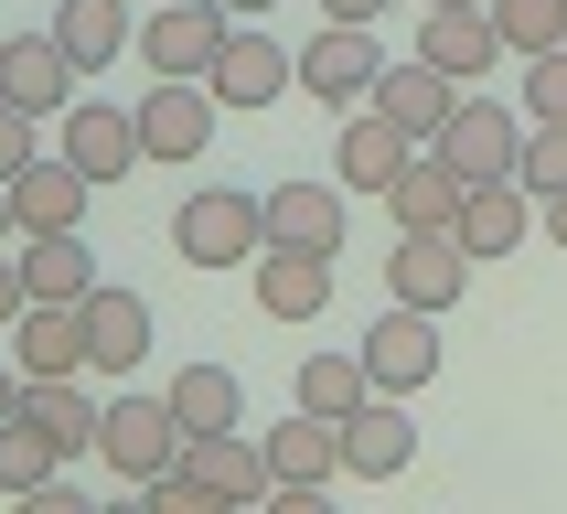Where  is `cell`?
I'll return each mask as SVG.
<instances>
[{"label":"cell","mask_w":567,"mask_h":514,"mask_svg":"<svg viewBox=\"0 0 567 514\" xmlns=\"http://www.w3.org/2000/svg\"><path fill=\"white\" fill-rule=\"evenodd\" d=\"M140 353H151V300L96 279V289H86V376H128Z\"/></svg>","instance_id":"18"},{"label":"cell","mask_w":567,"mask_h":514,"mask_svg":"<svg viewBox=\"0 0 567 514\" xmlns=\"http://www.w3.org/2000/svg\"><path fill=\"white\" fill-rule=\"evenodd\" d=\"M353 353H364V376H375L385 397H417V386L440 376V311H408V300H396Z\"/></svg>","instance_id":"7"},{"label":"cell","mask_w":567,"mask_h":514,"mask_svg":"<svg viewBox=\"0 0 567 514\" xmlns=\"http://www.w3.org/2000/svg\"><path fill=\"white\" fill-rule=\"evenodd\" d=\"M54 43L75 54V75H107L140 43V22H128V0H54Z\"/></svg>","instance_id":"23"},{"label":"cell","mask_w":567,"mask_h":514,"mask_svg":"<svg viewBox=\"0 0 567 514\" xmlns=\"http://www.w3.org/2000/svg\"><path fill=\"white\" fill-rule=\"evenodd\" d=\"M429 11H440V0H429Z\"/></svg>","instance_id":"41"},{"label":"cell","mask_w":567,"mask_h":514,"mask_svg":"<svg viewBox=\"0 0 567 514\" xmlns=\"http://www.w3.org/2000/svg\"><path fill=\"white\" fill-rule=\"evenodd\" d=\"M514 183L536 193H567V119H525V161H514Z\"/></svg>","instance_id":"32"},{"label":"cell","mask_w":567,"mask_h":514,"mask_svg":"<svg viewBox=\"0 0 567 514\" xmlns=\"http://www.w3.org/2000/svg\"><path fill=\"white\" fill-rule=\"evenodd\" d=\"M417 54L440 64V75H461V86H482V75H493V54H504L493 0H440V11L417 22Z\"/></svg>","instance_id":"12"},{"label":"cell","mask_w":567,"mask_h":514,"mask_svg":"<svg viewBox=\"0 0 567 514\" xmlns=\"http://www.w3.org/2000/svg\"><path fill=\"white\" fill-rule=\"evenodd\" d=\"M204 86H215L225 107H279V96L300 86V54H289V43H268L257 22H236V32H225V54H215V75H204Z\"/></svg>","instance_id":"8"},{"label":"cell","mask_w":567,"mask_h":514,"mask_svg":"<svg viewBox=\"0 0 567 514\" xmlns=\"http://www.w3.org/2000/svg\"><path fill=\"white\" fill-rule=\"evenodd\" d=\"M32 311V279H22V247H0V332Z\"/></svg>","instance_id":"35"},{"label":"cell","mask_w":567,"mask_h":514,"mask_svg":"<svg viewBox=\"0 0 567 514\" xmlns=\"http://www.w3.org/2000/svg\"><path fill=\"white\" fill-rule=\"evenodd\" d=\"M11 332H22V376H86V300H32Z\"/></svg>","instance_id":"25"},{"label":"cell","mask_w":567,"mask_h":514,"mask_svg":"<svg viewBox=\"0 0 567 514\" xmlns=\"http://www.w3.org/2000/svg\"><path fill=\"white\" fill-rule=\"evenodd\" d=\"M332 300V257L321 247H257V311L268 321H311Z\"/></svg>","instance_id":"21"},{"label":"cell","mask_w":567,"mask_h":514,"mask_svg":"<svg viewBox=\"0 0 567 514\" xmlns=\"http://www.w3.org/2000/svg\"><path fill=\"white\" fill-rule=\"evenodd\" d=\"M172 247H183L193 268H257V247H268V193L204 183L183 215H172Z\"/></svg>","instance_id":"2"},{"label":"cell","mask_w":567,"mask_h":514,"mask_svg":"<svg viewBox=\"0 0 567 514\" xmlns=\"http://www.w3.org/2000/svg\"><path fill=\"white\" fill-rule=\"evenodd\" d=\"M525 236H536V193L514 183V172H493V183L461 193V247L472 257H514Z\"/></svg>","instance_id":"20"},{"label":"cell","mask_w":567,"mask_h":514,"mask_svg":"<svg viewBox=\"0 0 567 514\" xmlns=\"http://www.w3.org/2000/svg\"><path fill=\"white\" fill-rule=\"evenodd\" d=\"M183 461L215 482L225 504H268V493H279V472H268V440H247V429H204Z\"/></svg>","instance_id":"22"},{"label":"cell","mask_w":567,"mask_h":514,"mask_svg":"<svg viewBox=\"0 0 567 514\" xmlns=\"http://www.w3.org/2000/svg\"><path fill=\"white\" fill-rule=\"evenodd\" d=\"M64 161H75L86 183H118L128 161H151V140H140V107H64Z\"/></svg>","instance_id":"17"},{"label":"cell","mask_w":567,"mask_h":514,"mask_svg":"<svg viewBox=\"0 0 567 514\" xmlns=\"http://www.w3.org/2000/svg\"><path fill=\"white\" fill-rule=\"evenodd\" d=\"M375 107L408 128V140H429V151H440V128L461 119V75H440L429 54H408V64H385V75H375Z\"/></svg>","instance_id":"13"},{"label":"cell","mask_w":567,"mask_h":514,"mask_svg":"<svg viewBox=\"0 0 567 514\" xmlns=\"http://www.w3.org/2000/svg\"><path fill=\"white\" fill-rule=\"evenodd\" d=\"M183 450H193V429L172 418V397H107V408H96V461L118 482H140V493H151Z\"/></svg>","instance_id":"1"},{"label":"cell","mask_w":567,"mask_h":514,"mask_svg":"<svg viewBox=\"0 0 567 514\" xmlns=\"http://www.w3.org/2000/svg\"><path fill=\"white\" fill-rule=\"evenodd\" d=\"M225 11H236V22H247V11H268V0H225Z\"/></svg>","instance_id":"40"},{"label":"cell","mask_w":567,"mask_h":514,"mask_svg":"<svg viewBox=\"0 0 567 514\" xmlns=\"http://www.w3.org/2000/svg\"><path fill=\"white\" fill-rule=\"evenodd\" d=\"M54 472H64V450L43 440V429H32L22 408L0 418V493H22V504H43V493H54Z\"/></svg>","instance_id":"29"},{"label":"cell","mask_w":567,"mask_h":514,"mask_svg":"<svg viewBox=\"0 0 567 514\" xmlns=\"http://www.w3.org/2000/svg\"><path fill=\"white\" fill-rule=\"evenodd\" d=\"M268 472H279V504H289V514H311L321 493L343 482V418L289 408L279 429H268Z\"/></svg>","instance_id":"4"},{"label":"cell","mask_w":567,"mask_h":514,"mask_svg":"<svg viewBox=\"0 0 567 514\" xmlns=\"http://www.w3.org/2000/svg\"><path fill=\"white\" fill-rule=\"evenodd\" d=\"M525 119H567V43L525 54Z\"/></svg>","instance_id":"33"},{"label":"cell","mask_w":567,"mask_h":514,"mask_svg":"<svg viewBox=\"0 0 567 514\" xmlns=\"http://www.w3.org/2000/svg\"><path fill=\"white\" fill-rule=\"evenodd\" d=\"M546 247H567V193H546Z\"/></svg>","instance_id":"37"},{"label":"cell","mask_w":567,"mask_h":514,"mask_svg":"<svg viewBox=\"0 0 567 514\" xmlns=\"http://www.w3.org/2000/svg\"><path fill=\"white\" fill-rule=\"evenodd\" d=\"M385 0H321V22H375Z\"/></svg>","instance_id":"36"},{"label":"cell","mask_w":567,"mask_h":514,"mask_svg":"<svg viewBox=\"0 0 567 514\" xmlns=\"http://www.w3.org/2000/svg\"><path fill=\"white\" fill-rule=\"evenodd\" d=\"M440 151L472 172V183H493V172H514L525 161V119L514 107H493V96H461V119L440 128Z\"/></svg>","instance_id":"19"},{"label":"cell","mask_w":567,"mask_h":514,"mask_svg":"<svg viewBox=\"0 0 567 514\" xmlns=\"http://www.w3.org/2000/svg\"><path fill=\"white\" fill-rule=\"evenodd\" d=\"M11 236H22V215H11V183H0V247H11Z\"/></svg>","instance_id":"39"},{"label":"cell","mask_w":567,"mask_h":514,"mask_svg":"<svg viewBox=\"0 0 567 514\" xmlns=\"http://www.w3.org/2000/svg\"><path fill=\"white\" fill-rule=\"evenodd\" d=\"M375 75H385L375 22H321L311 43H300V96H321V107H364Z\"/></svg>","instance_id":"6"},{"label":"cell","mask_w":567,"mask_h":514,"mask_svg":"<svg viewBox=\"0 0 567 514\" xmlns=\"http://www.w3.org/2000/svg\"><path fill=\"white\" fill-rule=\"evenodd\" d=\"M161 397H172V418H183L193 440H204V429H236V418H247V386H236V364H204V353H193L183 376L161 386Z\"/></svg>","instance_id":"28"},{"label":"cell","mask_w":567,"mask_h":514,"mask_svg":"<svg viewBox=\"0 0 567 514\" xmlns=\"http://www.w3.org/2000/svg\"><path fill=\"white\" fill-rule=\"evenodd\" d=\"M22 408V364H0V418Z\"/></svg>","instance_id":"38"},{"label":"cell","mask_w":567,"mask_h":514,"mask_svg":"<svg viewBox=\"0 0 567 514\" xmlns=\"http://www.w3.org/2000/svg\"><path fill=\"white\" fill-rule=\"evenodd\" d=\"M268 247H321V257H343V183L289 172V183L268 193Z\"/></svg>","instance_id":"16"},{"label":"cell","mask_w":567,"mask_h":514,"mask_svg":"<svg viewBox=\"0 0 567 514\" xmlns=\"http://www.w3.org/2000/svg\"><path fill=\"white\" fill-rule=\"evenodd\" d=\"M461 193H472L461 161H450V151H417L408 172L385 183V215H396V225H461Z\"/></svg>","instance_id":"24"},{"label":"cell","mask_w":567,"mask_h":514,"mask_svg":"<svg viewBox=\"0 0 567 514\" xmlns=\"http://www.w3.org/2000/svg\"><path fill=\"white\" fill-rule=\"evenodd\" d=\"M417 151H429V140H408V128L364 96V107H343V151H332V172H343V193H385Z\"/></svg>","instance_id":"11"},{"label":"cell","mask_w":567,"mask_h":514,"mask_svg":"<svg viewBox=\"0 0 567 514\" xmlns=\"http://www.w3.org/2000/svg\"><path fill=\"white\" fill-rule=\"evenodd\" d=\"M11 247H22L32 300H86V289H96V247H86V225H54V236H11Z\"/></svg>","instance_id":"26"},{"label":"cell","mask_w":567,"mask_h":514,"mask_svg":"<svg viewBox=\"0 0 567 514\" xmlns=\"http://www.w3.org/2000/svg\"><path fill=\"white\" fill-rule=\"evenodd\" d=\"M225 32H236L225 0H151V22H140V64H151V75H215Z\"/></svg>","instance_id":"5"},{"label":"cell","mask_w":567,"mask_h":514,"mask_svg":"<svg viewBox=\"0 0 567 514\" xmlns=\"http://www.w3.org/2000/svg\"><path fill=\"white\" fill-rule=\"evenodd\" d=\"M215 107H225V96L204 86V75H161V86L140 96V140H151V161H204Z\"/></svg>","instance_id":"9"},{"label":"cell","mask_w":567,"mask_h":514,"mask_svg":"<svg viewBox=\"0 0 567 514\" xmlns=\"http://www.w3.org/2000/svg\"><path fill=\"white\" fill-rule=\"evenodd\" d=\"M0 96L32 107V119L75 107V54H64L54 32H11V43H0Z\"/></svg>","instance_id":"14"},{"label":"cell","mask_w":567,"mask_h":514,"mask_svg":"<svg viewBox=\"0 0 567 514\" xmlns=\"http://www.w3.org/2000/svg\"><path fill=\"white\" fill-rule=\"evenodd\" d=\"M22 418L64 450V461H75V450H96V397H86L75 376H22Z\"/></svg>","instance_id":"27"},{"label":"cell","mask_w":567,"mask_h":514,"mask_svg":"<svg viewBox=\"0 0 567 514\" xmlns=\"http://www.w3.org/2000/svg\"><path fill=\"white\" fill-rule=\"evenodd\" d=\"M417 461V418L396 408V397H364V408H343V482H396Z\"/></svg>","instance_id":"10"},{"label":"cell","mask_w":567,"mask_h":514,"mask_svg":"<svg viewBox=\"0 0 567 514\" xmlns=\"http://www.w3.org/2000/svg\"><path fill=\"white\" fill-rule=\"evenodd\" d=\"M461 279H472V247H461V225H396L385 289H396L408 311H461Z\"/></svg>","instance_id":"3"},{"label":"cell","mask_w":567,"mask_h":514,"mask_svg":"<svg viewBox=\"0 0 567 514\" xmlns=\"http://www.w3.org/2000/svg\"><path fill=\"white\" fill-rule=\"evenodd\" d=\"M364 397H375L364 353H311V364H300V408L311 418H343V408H364Z\"/></svg>","instance_id":"30"},{"label":"cell","mask_w":567,"mask_h":514,"mask_svg":"<svg viewBox=\"0 0 567 514\" xmlns=\"http://www.w3.org/2000/svg\"><path fill=\"white\" fill-rule=\"evenodd\" d=\"M493 32H504V54H546L567 43V0H493Z\"/></svg>","instance_id":"31"},{"label":"cell","mask_w":567,"mask_h":514,"mask_svg":"<svg viewBox=\"0 0 567 514\" xmlns=\"http://www.w3.org/2000/svg\"><path fill=\"white\" fill-rule=\"evenodd\" d=\"M86 204H96V183L75 172V161H43L32 151L22 172H11V215H22V236H54V225H86Z\"/></svg>","instance_id":"15"},{"label":"cell","mask_w":567,"mask_h":514,"mask_svg":"<svg viewBox=\"0 0 567 514\" xmlns=\"http://www.w3.org/2000/svg\"><path fill=\"white\" fill-rule=\"evenodd\" d=\"M22 161H32V107H11V96H0V183H11Z\"/></svg>","instance_id":"34"}]
</instances>
